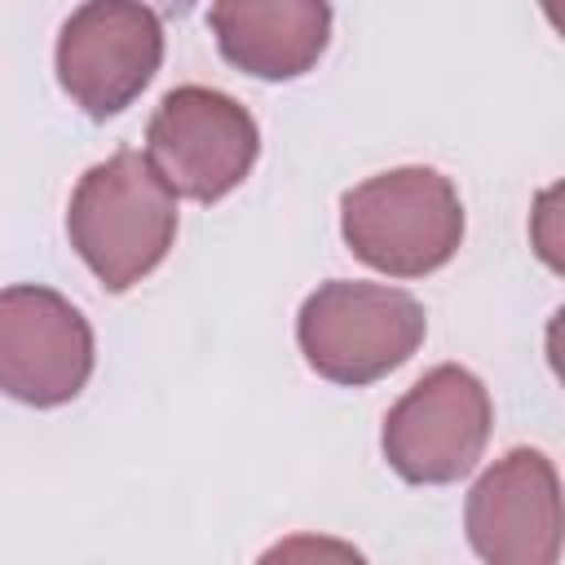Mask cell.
Returning a JSON list of instances; mask_svg holds the SVG:
<instances>
[{
	"label": "cell",
	"mask_w": 565,
	"mask_h": 565,
	"mask_svg": "<svg viewBox=\"0 0 565 565\" xmlns=\"http://www.w3.org/2000/svg\"><path fill=\"white\" fill-rule=\"evenodd\" d=\"M159 4H163L168 13H190V9L199 4V0H159Z\"/></svg>",
	"instance_id": "obj_1"
}]
</instances>
